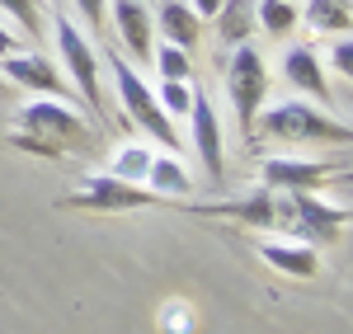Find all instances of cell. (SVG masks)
Returning a JSON list of instances; mask_svg holds the SVG:
<instances>
[{
    "label": "cell",
    "instance_id": "6da1fadb",
    "mask_svg": "<svg viewBox=\"0 0 353 334\" xmlns=\"http://www.w3.org/2000/svg\"><path fill=\"white\" fill-rule=\"evenodd\" d=\"M5 137H10V146L33 151V156H48V160L66 156L71 146H94L90 123H85L71 104L48 99V94H33L24 109L14 113V127H10Z\"/></svg>",
    "mask_w": 353,
    "mask_h": 334
},
{
    "label": "cell",
    "instance_id": "7a4b0ae2",
    "mask_svg": "<svg viewBox=\"0 0 353 334\" xmlns=\"http://www.w3.org/2000/svg\"><path fill=\"white\" fill-rule=\"evenodd\" d=\"M259 137L264 141H283V146H349L353 127L344 118H334L321 104H306V99H283L269 104L259 113Z\"/></svg>",
    "mask_w": 353,
    "mask_h": 334
},
{
    "label": "cell",
    "instance_id": "3957f363",
    "mask_svg": "<svg viewBox=\"0 0 353 334\" xmlns=\"http://www.w3.org/2000/svg\"><path fill=\"white\" fill-rule=\"evenodd\" d=\"M109 71H113V85H118V104L128 113L137 132H146V141H161L165 151H179V127L174 118L156 104V90H146V81L132 71V61H123L118 52H109Z\"/></svg>",
    "mask_w": 353,
    "mask_h": 334
},
{
    "label": "cell",
    "instance_id": "277c9868",
    "mask_svg": "<svg viewBox=\"0 0 353 334\" xmlns=\"http://www.w3.org/2000/svg\"><path fill=\"white\" fill-rule=\"evenodd\" d=\"M349 222V207L321 202L316 194H283L278 198V226L301 245H334Z\"/></svg>",
    "mask_w": 353,
    "mask_h": 334
},
{
    "label": "cell",
    "instance_id": "5b68a950",
    "mask_svg": "<svg viewBox=\"0 0 353 334\" xmlns=\"http://www.w3.org/2000/svg\"><path fill=\"white\" fill-rule=\"evenodd\" d=\"M52 38L57 52H61V71L71 76L76 94H81L90 109H104V85H99V52L90 48L81 28L71 24V14H52Z\"/></svg>",
    "mask_w": 353,
    "mask_h": 334
},
{
    "label": "cell",
    "instance_id": "8992f818",
    "mask_svg": "<svg viewBox=\"0 0 353 334\" xmlns=\"http://www.w3.org/2000/svg\"><path fill=\"white\" fill-rule=\"evenodd\" d=\"M221 76H226V94H231V109L241 118V127L254 137V113H259L264 94H269V66H264V56L254 52L250 43H241V48H231Z\"/></svg>",
    "mask_w": 353,
    "mask_h": 334
},
{
    "label": "cell",
    "instance_id": "52a82bcc",
    "mask_svg": "<svg viewBox=\"0 0 353 334\" xmlns=\"http://www.w3.org/2000/svg\"><path fill=\"white\" fill-rule=\"evenodd\" d=\"M156 194L146 184H128L118 174H90L81 184V194H71L61 207H81V212H137V207H151Z\"/></svg>",
    "mask_w": 353,
    "mask_h": 334
},
{
    "label": "cell",
    "instance_id": "ba28073f",
    "mask_svg": "<svg viewBox=\"0 0 353 334\" xmlns=\"http://www.w3.org/2000/svg\"><path fill=\"white\" fill-rule=\"evenodd\" d=\"M334 174H344V165L334 169V160H297V156H269L259 165V179L273 194H316Z\"/></svg>",
    "mask_w": 353,
    "mask_h": 334
},
{
    "label": "cell",
    "instance_id": "9c48e42d",
    "mask_svg": "<svg viewBox=\"0 0 353 334\" xmlns=\"http://www.w3.org/2000/svg\"><path fill=\"white\" fill-rule=\"evenodd\" d=\"M189 137H193V151L208 169V179L221 184L226 174V146H221V113L212 109V99L203 90H193V109H189Z\"/></svg>",
    "mask_w": 353,
    "mask_h": 334
},
{
    "label": "cell",
    "instance_id": "30bf717a",
    "mask_svg": "<svg viewBox=\"0 0 353 334\" xmlns=\"http://www.w3.org/2000/svg\"><path fill=\"white\" fill-rule=\"evenodd\" d=\"M0 76H5V85H14V90L48 94V99H66V76L38 52H10L5 66H0Z\"/></svg>",
    "mask_w": 353,
    "mask_h": 334
},
{
    "label": "cell",
    "instance_id": "8fae6325",
    "mask_svg": "<svg viewBox=\"0 0 353 334\" xmlns=\"http://www.w3.org/2000/svg\"><path fill=\"white\" fill-rule=\"evenodd\" d=\"M193 212H198V217H226V222H241V226H259V231H273V226H278V194H273V189H250L245 198L198 202Z\"/></svg>",
    "mask_w": 353,
    "mask_h": 334
},
{
    "label": "cell",
    "instance_id": "7c38bea8",
    "mask_svg": "<svg viewBox=\"0 0 353 334\" xmlns=\"http://www.w3.org/2000/svg\"><path fill=\"white\" fill-rule=\"evenodd\" d=\"M113 28H118V43L132 61H151L156 52V19H151V5L146 0H113Z\"/></svg>",
    "mask_w": 353,
    "mask_h": 334
},
{
    "label": "cell",
    "instance_id": "4fadbf2b",
    "mask_svg": "<svg viewBox=\"0 0 353 334\" xmlns=\"http://www.w3.org/2000/svg\"><path fill=\"white\" fill-rule=\"evenodd\" d=\"M283 81L292 85L297 94L316 99L321 109L334 99V90H330V81H325V66L316 61V52H311V48H288V52H283Z\"/></svg>",
    "mask_w": 353,
    "mask_h": 334
},
{
    "label": "cell",
    "instance_id": "5bb4252c",
    "mask_svg": "<svg viewBox=\"0 0 353 334\" xmlns=\"http://www.w3.org/2000/svg\"><path fill=\"white\" fill-rule=\"evenodd\" d=\"M151 19H156V33H161L170 48H184V52H193V48L203 43V19L193 14L184 0H165Z\"/></svg>",
    "mask_w": 353,
    "mask_h": 334
},
{
    "label": "cell",
    "instance_id": "9a60e30c",
    "mask_svg": "<svg viewBox=\"0 0 353 334\" xmlns=\"http://www.w3.org/2000/svg\"><path fill=\"white\" fill-rule=\"evenodd\" d=\"M259 254L269 259L278 273H288V278H316L321 273L316 250L301 245V240H259Z\"/></svg>",
    "mask_w": 353,
    "mask_h": 334
},
{
    "label": "cell",
    "instance_id": "2e32d148",
    "mask_svg": "<svg viewBox=\"0 0 353 334\" xmlns=\"http://www.w3.org/2000/svg\"><path fill=\"white\" fill-rule=\"evenodd\" d=\"M146 189L156 198H189L193 194V174L174 156H156L151 169H146Z\"/></svg>",
    "mask_w": 353,
    "mask_h": 334
},
{
    "label": "cell",
    "instance_id": "e0dca14e",
    "mask_svg": "<svg viewBox=\"0 0 353 334\" xmlns=\"http://www.w3.org/2000/svg\"><path fill=\"white\" fill-rule=\"evenodd\" d=\"M212 19H217L221 43L241 48V43L254 38V0H221V10L212 14Z\"/></svg>",
    "mask_w": 353,
    "mask_h": 334
},
{
    "label": "cell",
    "instance_id": "ac0fdd59",
    "mask_svg": "<svg viewBox=\"0 0 353 334\" xmlns=\"http://www.w3.org/2000/svg\"><path fill=\"white\" fill-rule=\"evenodd\" d=\"M151 160H156V151H151L146 141H123V146L113 151V160H109V174L128 179V184H146Z\"/></svg>",
    "mask_w": 353,
    "mask_h": 334
},
{
    "label": "cell",
    "instance_id": "d6986e66",
    "mask_svg": "<svg viewBox=\"0 0 353 334\" xmlns=\"http://www.w3.org/2000/svg\"><path fill=\"white\" fill-rule=\"evenodd\" d=\"M306 24L321 28V33L344 38L349 24H353V5H349V0H306Z\"/></svg>",
    "mask_w": 353,
    "mask_h": 334
},
{
    "label": "cell",
    "instance_id": "ffe728a7",
    "mask_svg": "<svg viewBox=\"0 0 353 334\" xmlns=\"http://www.w3.org/2000/svg\"><path fill=\"white\" fill-rule=\"evenodd\" d=\"M254 24L269 38H283L297 28V0H254Z\"/></svg>",
    "mask_w": 353,
    "mask_h": 334
},
{
    "label": "cell",
    "instance_id": "44dd1931",
    "mask_svg": "<svg viewBox=\"0 0 353 334\" xmlns=\"http://www.w3.org/2000/svg\"><path fill=\"white\" fill-rule=\"evenodd\" d=\"M151 61H156L161 81H189V76H193V56L184 52V48H170V43H161V48L151 52Z\"/></svg>",
    "mask_w": 353,
    "mask_h": 334
},
{
    "label": "cell",
    "instance_id": "7402d4cb",
    "mask_svg": "<svg viewBox=\"0 0 353 334\" xmlns=\"http://www.w3.org/2000/svg\"><path fill=\"white\" fill-rule=\"evenodd\" d=\"M156 104H161L170 118H189V109H193V85L189 81H161Z\"/></svg>",
    "mask_w": 353,
    "mask_h": 334
},
{
    "label": "cell",
    "instance_id": "603a6c76",
    "mask_svg": "<svg viewBox=\"0 0 353 334\" xmlns=\"http://www.w3.org/2000/svg\"><path fill=\"white\" fill-rule=\"evenodd\" d=\"M0 10L24 28V33H38L43 28V0H0Z\"/></svg>",
    "mask_w": 353,
    "mask_h": 334
},
{
    "label": "cell",
    "instance_id": "cb8c5ba5",
    "mask_svg": "<svg viewBox=\"0 0 353 334\" xmlns=\"http://www.w3.org/2000/svg\"><path fill=\"white\" fill-rule=\"evenodd\" d=\"M71 10L85 19L90 33H104V24H109V5L104 0H71Z\"/></svg>",
    "mask_w": 353,
    "mask_h": 334
},
{
    "label": "cell",
    "instance_id": "d4e9b609",
    "mask_svg": "<svg viewBox=\"0 0 353 334\" xmlns=\"http://www.w3.org/2000/svg\"><path fill=\"white\" fill-rule=\"evenodd\" d=\"M330 61H334V71H339V76H349V66H353V48H349V38H334V52H330Z\"/></svg>",
    "mask_w": 353,
    "mask_h": 334
},
{
    "label": "cell",
    "instance_id": "484cf974",
    "mask_svg": "<svg viewBox=\"0 0 353 334\" xmlns=\"http://www.w3.org/2000/svg\"><path fill=\"white\" fill-rule=\"evenodd\" d=\"M184 5H189V10L198 14V19H212V14L221 10V0H184Z\"/></svg>",
    "mask_w": 353,
    "mask_h": 334
},
{
    "label": "cell",
    "instance_id": "4316f807",
    "mask_svg": "<svg viewBox=\"0 0 353 334\" xmlns=\"http://www.w3.org/2000/svg\"><path fill=\"white\" fill-rule=\"evenodd\" d=\"M10 52H19V38H14L10 28L0 24V56H10Z\"/></svg>",
    "mask_w": 353,
    "mask_h": 334
},
{
    "label": "cell",
    "instance_id": "83f0119b",
    "mask_svg": "<svg viewBox=\"0 0 353 334\" xmlns=\"http://www.w3.org/2000/svg\"><path fill=\"white\" fill-rule=\"evenodd\" d=\"M5 90H10V85H5V76H0V94H5Z\"/></svg>",
    "mask_w": 353,
    "mask_h": 334
},
{
    "label": "cell",
    "instance_id": "f1b7e54d",
    "mask_svg": "<svg viewBox=\"0 0 353 334\" xmlns=\"http://www.w3.org/2000/svg\"><path fill=\"white\" fill-rule=\"evenodd\" d=\"M146 5H151V0H146Z\"/></svg>",
    "mask_w": 353,
    "mask_h": 334
}]
</instances>
